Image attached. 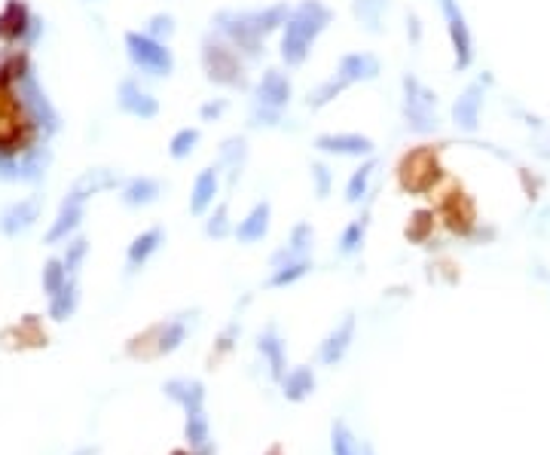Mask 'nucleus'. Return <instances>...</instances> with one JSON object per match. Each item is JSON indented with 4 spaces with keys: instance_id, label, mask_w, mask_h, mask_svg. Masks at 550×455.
<instances>
[{
    "instance_id": "41",
    "label": "nucleus",
    "mask_w": 550,
    "mask_h": 455,
    "mask_svg": "<svg viewBox=\"0 0 550 455\" xmlns=\"http://www.w3.org/2000/svg\"><path fill=\"white\" fill-rule=\"evenodd\" d=\"M175 31H177V25H175L172 13H156V16L147 19V25H144V34H150L153 40H162V43L172 40Z\"/></svg>"
},
{
    "instance_id": "20",
    "label": "nucleus",
    "mask_w": 550,
    "mask_h": 455,
    "mask_svg": "<svg viewBox=\"0 0 550 455\" xmlns=\"http://www.w3.org/2000/svg\"><path fill=\"white\" fill-rule=\"evenodd\" d=\"M257 352L263 355L266 367H270V376L275 382H281L285 379V367H288V355H285V339L279 337V327L270 324L263 333L257 337Z\"/></svg>"
},
{
    "instance_id": "1",
    "label": "nucleus",
    "mask_w": 550,
    "mask_h": 455,
    "mask_svg": "<svg viewBox=\"0 0 550 455\" xmlns=\"http://www.w3.org/2000/svg\"><path fill=\"white\" fill-rule=\"evenodd\" d=\"M333 21V10L322 0H300L296 6H291V16H288L285 28H281V43H279V56L288 68H303L312 56V47L318 43L327 28Z\"/></svg>"
},
{
    "instance_id": "32",
    "label": "nucleus",
    "mask_w": 550,
    "mask_h": 455,
    "mask_svg": "<svg viewBox=\"0 0 550 455\" xmlns=\"http://www.w3.org/2000/svg\"><path fill=\"white\" fill-rule=\"evenodd\" d=\"M367 227H370V211H364L355 220H348V227L343 229V236H339V242H337L339 257H355V253H361L364 238H367Z\"/></svg>"
},
{
    "instance_id": "44",
    "label": "nucleus",
    "mask_w": 550,
    "mask_h": 455,
    "mask_svg": "<svg viewBox=\"0 0 550 455\" xmlns=\"http://www.w3.org/2000/svg\"><path fill=\"white\" fill-rule=\"evenodd\" d=\"M86 253H89V242L86 238H73V242H68V251H64V270H68L71 275H77L80 272V266H83V260H86Z\"/></svg>"
},
{
    "instance_id": "28",
    "label": "nucleus",
    "mask_w": 550,
    "mask_h": 455,
    "mask_svg": "<svg viewBox=\"0 0 550 455\" xmlns=\"http://www.w3.org/2000/svg\"><path fill=\"white\" fill-rule=\"evenodd\" d=\"M312 245H315V229H312V223L300 220V223H296V227L291 229V238L285 242V248L275 251L270 263H272V266H281V263H288V260L309 257Z\"/></svg>"
},
{
    "instance_id": "35",
    "label": "nucleus",
    "mask_w": 550,
    "mask_h": 455,
    "mask_svg": "<svg viewBox=\"0 0 550 455\" xmlns=\"http://www.w3.org/2000/svg\"><path fill=\"white\" fill-rule=\"evenodd\" d=\"M184 440H187L190 450H202L211 443V422H208L205 409L187 413V425H184Z\"/></svg>"
},
{
    "instance_id": "48",
    "label": "nucleus",
    "mask_w": 550,
    "mask_h": 455,
    "mask_svg": "<svg viewBox=\"0 0 550 455\" xmlns=\"http://www.w3.org/2000/svg\"><path fill=\"white\" fill-rule=\"evenodd\" d=\"M95 452H99V450H92V446H86V450H80L77 455H95Z\"/></svg>"
},
{
    "instance_id": "18",
    "label": "nucleus",
    "mask_w": 550,
    "mask_h": 455,
    "mask_svg": "<svg viewBox=\"0 0 550 455\" xmlns=\"http://www.w3.org/2000/svg\"><path fill=\"white\" fill-rule=\"evenodd\" d=\"M483 99H486V92H483V83L465 86V92L459 95L456 104H452V123H456V129H462V132H477Z\"/></svg>"
},
{
    "instance_id": "40",
    "label": "nucleus",
    "mask_w": 550,
    "mask_h": 455,
    "mask_svg": "<svg viewBox=\"0 0 550 455\" xmlns=\"http://www.w3.org/2000/svg\"><path fill=\"white\" fill-rule=\"evenodd\" d=\"M233 233H236V227L229 223V202H220L211 214H208V220H205V236L214 238V242H220V238L233 236Z\"/></svg>"
},
{
    "instance_id": "21",
    "label": "nucleus",
    "mask_w": 550,
    "mask_h": 455,
    "mask_svg": "<svg viewBox=\"0 0 550 455\" xmlns=\"http://www.w3.org/2000/svg\"><path fill=\"white\" fill-rule=\"evenodd\" d=\"M162 245H166V229H162V227H150V229H144L141 236L132 238L129 251H125V266H129V272L144 270L147 260H150L153 253L162 248Z\"/></svg>"
},
{
    "instance_id": "26",
    "label": "nucleus",
    "mask_w": 550,
    "mask_h": 455,
    "mask_svg": "<svg viewBox=\"0 0 550 455\" xmlns=\"http://www.w3.org/2000/svg\"><path fill=\"white\" fill-rule=\"evenodd\" d=\"M49 166H52V150L47 147V141H37L34 147H28L19 156V184H40L47 177Z\"/></svg>"
},
{
    "instance_id": "14",
    "label": "nucleus",
    "mask_w": 550,
    "mask_h": 455,
    "mask_svg": "<svg viewBox=\"0 0 550 455\" xmlns=\"http://www.w3.org/2000/svg\"><path fill=\"white\" fill-rule=\"evenodd\" d=\"M379 73H382V62H379L374 52H348L337 64V77L348 86L374 83Z\"/></svg>"
},
{
    "instance_id": "37",
    "label": "nucleus",
    "mask_w": 550,
    "mask_h": 455,
    "mask_svg": "<svg viewBox=\"0 0 550 455\" xmlns=\"http://www.w3.org/2000/svg\"><path fill=\"white\" fill-rule=\"evenodd\" d=\"M348 89V83H343V80L337 77V73H333L331 80H324L322 86H315L312 89V92L306 95V107L309 110H322V107H327V104H331L333 99H339V95H343Z\"/></svg>"
},
{
    "instance_id": "9",
    "label": "nucleus",
    "mask_w": 550,
    "mask_h": 455,
    "mask_svg": "<svg viewBox=\"0 0 550 455\" xmlns=\"http://www.w3.org/2000/svg\"><path fill=\"white\" fill-rule=\"evenodd\" d=\"M315 150L327 156H343V159H370L376 153L374 138L361 135V132H327L315 138Z\"/></svg>"
},
{
    "instance_id": "12",
    "label": "nucleus",
    "mask_w": 550,
    "mask_h": 455,
    "mask_svg": "<svg viewBox=\"0 0 550 455\" xmlns=\"http://www.w3.org/2000/svg\"><path fill=\"white\" fill-rule=\"evenodd\" d=\"M40 214H43V199L40 196L19 199V202H13L4 214H0V233L10 236V238L28 233V229L40 220Z\"/></svg>"
},
{
    "instance_id": "8",
    "label": "nucleus",
    "mask_w": 550,
    "mask_h": 455,
    "mask_svg": "<svg viewBox=\"0 0 550 455\" xmlns=\"http://www.w3.org/2000/svg\"><path fill=\"white\" fill-rule=\"evenodd\" d=\"M441 13L443 21H447L452 52H456V71H468L474 64V37L465 21L462 6H459V0H441Z\"/></svg>"
},
{
    "instance_id": "45",
    "label": "nucleus",
    "mask_w": 550,
    "mask_h": 455,
    "mask_svg": "<svg viewBox=\"0 0 550 455\" xmlns=\"http://www.w3.org/2000/svg\"><path fill=\"white\" fill-rule=\"evenodd\" d=\"M227 110H229V101H227V99L205 101L202 107H199V119H202V123H218V119L224 116Z\"/></svg>"
},
{
    "instance_id": "46",
    "label": "nucleus",
    "mask_w": 550,
    "mask_h": 455,
    "mask_svg": "<svg viewBox=\"0 0 550 455\" xmlns=\"http://www.w3.org/2000/svg\"><path fill=\"white\" fill-rule=\"evenodd\" d=\"M407 37L413 40V47L422 40V25H419V16H416V13H407Z\"/></svg>"
},
{
    "instance_id": "17",
    "label": "nucleus",
    "mask_w": 550,
    "mask_h": 455,
    "mask_svg": "<svg viewBox=\"0 0 550 455\" xmlns=\"http://www.w3.org/2000/svg\"><path fill=\"white\" fill-rule=\"evenodd\" d=\"M218 193H220V166H208L196 175V184H193V193H190V214L193 218H205V214L214 208Z\"/></svg>"
},
{
    "instance_id": "3",
    "label": "nucleus",
    "mask_w": 550,
    "mask_h": 455,
    "mask_svg": "<svg viewBox=\"0 0 550 455\" xmlns=\"http://www.w3.org/2000/svg\"><path fill=\"white\" fill-rule=\"evenodd\" d=\"M211 31H218L248 64H257L266 56V37L257 31L251 10H220L211 19Z\"/></svg>"
},
{
    "instance_id": "42",
    "label": "nucleus",
    "mask_w": 550,
    "mask_h": 455,
    "mask_svg": "<svg viewBox=\"0 0 550 455\" xmlns=\"http://www.w3.org/2000/svg\"><path fill=\"white\" fill-rule=\"evenodd\" d=\"M281 123H285V110L251 104V125H254V129H275V125H281Z\"/></svg>"
},
{
    "instance_id": "22",
    "label": "nucleus",
    "mask_w": 550,
    "mask_h": 455,
    "mask_svg": "<svg viewBox=\"0 0 550 455\" xmlns=\"http://www.w3.org/2000/svg\"><path fill=\"white\" fill-rule=\"evenodd\" d=\"M400 177L410 190H419V177H425V186H431L437 181V162H434V153L431 150H413L404 156L400 162Z\"/></svg>"
},
{
    "instance_id": "25",
    "label": "nucleus",
    "mask_w": 550,
    "mask_h": 455,
    "mask_svg": "<svg viewBox=\"0 0 550 455\" xmlns=\"http://www.w3.org/2000/svg\"><path fill=\"white\" fill-rule=\"evenodd\" d=\"M159 196H162V181L147 177V175L129 177V181L120 186V202L125 208H147V205H153Z\"/></svg>"
},
{
    "instance_id": "29",
    "label": "nucleus",
    "mask_w": 550,
    "mask_h": 455,
    "mask_svg": "<svg viewBox=\"0 0 550 455\" xmlns=\"http://www.w3.org/2000/svg\"><path fill=\"white\" fill-rule=\"evenodd\" d=\"M385 13H389V0H352L355 21L374 37L385 31Z\"/></svg>"
},
{
    "instance_id": "10",
    "label": "nucleus",
    "mask_w": 550,
    "mask_h": 455,
    "mask_svg": "<svg viewBox=\"0 0 550 455\" xmlns=\"http://www.w3.org/2000/svg\"><path fill=\"white\" fill-rule=\"evenodd\" d=\"M291 99H294L291 77H288L285 71H279V68H270V71L260 73L251 104H260V107H272V110H288Z\"/></svg>"
},
{
    "instance_id": "6",
    "label": "nucleus",
    "mask_w": 550,
    "mask_h": 455,
    "mask_svg": "<svg viewBox=\"0 0 550 455\" xmlns=\"http://www.w3.org/2000/svg\"><path fill=\"white\" fill-rule=\"evenodd\" d=\"M16 95H19V101H21V110H25L28 123L34 125L37 135H40L43 141L62 132V116H58V110H56V107H52L47 89L40 86V80H37L34 68L19 77Z\"/></svg>"
},
{
    "instance_id": "31",
    "label": "nucleus",
    "mask_w": 550,
    "mask_h": 455,
    "mask_svg": "<svg viewBox=\"0 0 550 455\" xmlns=\"http://www.w3.org/2000/svg\"><path fill=\"white\" fill-rule=\"evenodd\" d=\"M376 168H379V159L376 156H370L367 162H361V166L352 171V177H348V184H346V202L348 205H361L364 199H367L370 181H374Z\"/></svg>"
},
{
    "instance_id": "27",
    "label": "nucleus",
    "mask_w": 550,
    "mask_h": 455,
    "mask_svg": "<svg viewBox=\"0 0 550 455\" xmlns=\"http://www.w3.org/2000/svg\"><path fill=\"white\" fill-rule=\"evenodd\" d=\"M281 394H285V400H291V404H303L306 398H312L318 388V379H315V370L306 367V364H300V367L288 370L285 379H281Z\"/></svg>"
},
{
    "instance_id": "24",
    "label": "nucleus",
    "mask_w": 550,
    "mask_h": 455,
    "mask_svg": "<svg viewBox=\"0 0 550 455\" xmlns=\"http://www.w3.org/2000/svg\"><path fill=\"white\" fill-rule=\"evenodd\" d=\"M168 400H175L184 413H196V409H205V385L199 379H168L162 385Z\"/></svg>"
},
{
    "instance_id": "38",
    "label": "nucleus",
    "mask_w": 550,
    "mask_h": 455,
    "mask_svg": "<svg viewBox=\"0 0 550 455\" xmlns=\"http://www.w3.org/2000/svg\"><path fill=\"white\" fill-rule=\"evenodd\" d=\"M331 452L333 455H370V450L358 446V440L348 431L346 422H333L331 428Z\"/></svg>"
},
{
    "instance_id": "7",
    "label": "nucleus",
    "mask_w": 550,
    "mask_h": 455,
    "mask_svg": "<svg viewBox=\"0 0 550 455\" xmlns=\"http://www.w3.org/2000/svg\"><path fill=\"white\" fill-rule=\"evenodd\" d=\"M43 34V19L28 10L25 0H6L0 10V43L4 47L31 49Z\"/></svg>"
},
{
    "instance_id": "39",
    "label": "nucleus",
    "mask_w": 550,
    "mask_h": 455,
    "mask_svg": "<svg viewBox=\"0 0 550 455\" xmlns=\"http://www.w3.org/2000/svg\"><path fill=\"white\" fill-rule=\"evenodd\" d=\"M71 272L64 270V260L58 257H49L47 263H43V290H47V296H56L58 290L68 285Z\"/></svg>"
},
{
    "instance_id": "19",
    "label": "nucleus",
    "mask_w": 550,
    "mask_h": 455,
    "mask_svg": "<svg viewBox=\"0 0 550 455\" xmlns=\"http://www.w3.org/2000/svg\"><path fill=\"white\" fill-rule=\"evenodd\" d=\"M245 162H248V141L242 135H233L220 144V156H218V166L220 171H227V190L233 193L236 184H239L242 171H245Z\"/></svg>"
},
{
    "instance_id": "23",
    "label": "nucleus",
    "mask_w": 550,
    "mask_h": 455,
    "mask_svg": "<svg viewBox=\"0 0 550 455\" xmlns=\"http://www.w3.org/2000/svg\"><path fill=\"white\" fill-rule=\"evenodd\" d=\"M270 220H272V205L263 199V202H257L248 214H245V220H239L233 236L239 238V245L263 242V238L270 236Z\"/></svg>"
},
{
    "instance_id": "33",
    "label": "nucleus",
    "mask_w": 550,
    "mask_h": 455,
    "mask_svg": "<svg viewBox=\"0 0 550 455\" xmlns=\"http://www.w3.org/2000/svg\"><path fill=\"white\" fill-rule=\"evenodd\" d=\"M312 272V257H296V260H288L281 266H272V275L266 279V288L275 290V288H288L294 281L306 279Z\"/></svg>"
},
{
    "instance_id": "15",
    "label": "nucleus",
    "mask_w": 550,
    "mask_h": 455,
    "mask_svg": "<svg viewBox=\"0 0 550 455\" xmlns=\"http://www.w3.org/2000/svg\"><path fill=\"white\" fill-rule=\"evenodd\" d=\"M83 218H86V202H80V199H73V196H64L62 205H58L56 220H52V227H49V233L43 236V242L47 245L68 242V238L80 229Z\"/></svg>"
},
{
    "instance_id": "11",
    "label": "nucleus",
    "mask_w": 550,
    "mask_h": 455,
    "mask_svg": "<svg viewBox=\"0 0 550 455\" xmlns=\"http://www.w3.org/2000/svg\"><path fill=\"white\" fill-rule=\"evenodd\" d=\"M116 107H120L123 114L135 116V119H156V116H159V101H156L135 77H125L123 83L116 86Z\"/></svg>"
},
{
    "instance_id": "2",
    "label": "nucleus",
    "mask_w": 550,
    "mask_h": 455,
    "mask_svg": "<svg viewBox=\"0 0 550 455\" xmlns=\"http://www.w3.org/2000/svg\"><path fill=\"white\" fill-rule=\"evenodd\" d=\"M199 62L208 77V83L245 92L248 89V73H245V58L236 52L218 31H208L199 47Z\"/></svg>"
},
{
    "instance_id": "16",
    "label": "nucleus",
    "mask_w": 550,
    "mask_h": 455,
    "mask_svg": "<svg viewBox=\"0 0 550 455\" xmlns=\"http://www.w3.org/2000/svg\"><path fill=\"white\" fill-rule=\"evenodd\" d=\"M123 175L120 171H110V168H89L83 175L73 181L71 193L68 196L80 199V202H89L92 196H99L104 190H116V186H123Z\"/></svg>"
},
{
    "instance_id": "4",
    "label": "nucleus",
    "mask_w": 550,
    "mask_h": 455,
    "mask_svg": "<svg viewBox=\"0 0 550 455\" xmlns=\"http://www.w3.org/2000/svg\"><path fill=\"white\" fill-rule=\"evenodd\" d=\"M400 89H404L400 114H404L407 129L416 132V135H434L437 125H441V116H437V95H434V89H428L419 77H413V73H404V80H400Z\"/></svg>"
},
{
    "instance_id": "34",
    "label": "nucleus",
    "mask_w": 550,
    "mask_h": 455,
    "mask_svg": "<svg viewBox=\"0 0 550 455\" xmlns=\"http://www.w3.org/2000/svg\"><path fill=\"white\" fill-rule=\"evenodd\" d=\"M80 305V288L73 281V275L68 279V285L58 290L56 296H49V318L52 321H68Z\"/></svg>"
},
{
    "instance_id": "47",
    "label": "nucleus",
    "mask_w": 550,
    "mask_h": 455,
    "mask_svg": "<svg viewBox=\"0 0 550 455\" xmlns=\"http://www.w3.org/2000/svg\"><path fill=\"white\" fill-rule=\"evenodd\" d=\"M236 333H239V324H229V327H227V333H224V337H220V352H227V348L233 346V337H236Z\"/></svg>"
},
{
    "instance_id": "36",
    "label": "nucleus",
    "mask_w": 550,
    "mask_h": 455,
    "mask_svg": "<svg viewBox=\"0 0 550 455\" xmlns=\"http://www.w3.org/2000/svg\"><path fill=\"white\" fill-rule=\"evenodd\" d=\"M199 141H202V132L196 129V125H187V129H177L172 141H168V156L172 159H190L193 150L199 147Z\"/></svg>"
},
{
    "instance_id": "13",
    "label": "nucleus",
    "mask_w": 550,
    "mask_h": 455,
    "mask_svg": "<svg viewBox=\"0 0 550 455\" xmlns=\"http://www.w3.org/2000/svg\"><path fill=\"white\" fill-rule=\"evenodd\" d=\"M355 327H358V321L348 312V315L327 333L324 342L318 346V361H322L324 367H337V364L348 355V348H352V342H355Z\"/></svg>"
},
{
    "instance_id": "5",
    "label": "nucleus",
    "mask_w": 550,
    "mask_h": 455,
    "mask_svg": "<svg viewBox=\"0 0 550 455\" xmlns=\"http://www.w3.org/2000/svg\"><path fill=\"white\" fill-rule=\"evenodd\" d=\"M123 43H125V56H129L132 68L138 73L153 80H166L175 73V52L168 49V43L153 40L144 31H125Z\"/></svg>"
},
{
    "instance_id": "43",
    "label": "nucleus",
    "mask_w": 550,
    "mask_h": 455,
    "mask_svg": "<svg viewBox=\"0 0 550 455\" xmlns=\"http://www.w3.org/2000/svg\"><path fill=\"white\" fill-rule=\"evenodd\" d=\"M309 175H312V184H315V196H318V199L331 196V190H333V171L327 168L324 162H312Z\"/></svg>"
},
{
    "instance_id": "30",
    "label": "nucleus",
    "mask_w": 550,
    "mask_h": 455,
    "mask_svg": "<svg viewBox=\"0 0 550 455\" xmlns=\"http://www.w3.org/2000/svg\"><path fill=\"white\" fill-rule=\"evenodd\" d=\"M187 318L190 315H177L156 327V355H172L184 346V339H187V333H190V324H193Z\"/></svg>"
}]
</instances>
